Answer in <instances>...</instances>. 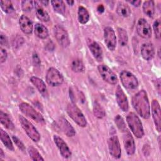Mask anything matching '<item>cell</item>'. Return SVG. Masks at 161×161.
<instances>
[{
	"instance_id": "5b68a950",
	"label": "cell",
	"mask_w": 161,
	"mask_h": 161,
	"mask_svg": "<svg viewBox=\"0 0 161 161\" xmlns=\"http://www.w3.org/2000/svg\"><path fill=\"white\" fill-rule=\"evenodd\" d=\"M19 109L23 114L38 123H45V119L42 115L36 111L31 106L26 103L19 104Z\"/></svg>"
},
{
	"instance_id": "cb8c5ba5",
	"label": "cell",
	"mask_w": 161,
	"mask_h": 161,
	"mask_svg": "<svg viewBox=\"0 0 161 161\" xmlns=\"http://www.w3.org/2000/svg\"><path fill=\"white\" fill-rule=\"evenodd\" d=\"M0 121L1 124L3 125L7 129L11 130L14 129V125L11 121L9 116L3 111H0Z\"/></svg>"
},
{
	"instance_id": "5bb4252c",
	"label": "cell",
	"mask_w": 161,
	"mask_h": 161,
	"mask_svg": "<svg viewBox=\"0 0 161 161\" xmlns=\"http://www.w3.org/2000/svg\"><path fill=\"white\" fill-rule=\"evenodd\" d=\"M117 103L123 111H127L129 108L127 97L119 86H118L115 92Z\"/></svg>"
},
{
	"instance_id": "e575fe53",
	"label": "cell",
	"mask_w": 161,
	"mask_h": 161,
	"mask_svg": "<svg viewBox=\"0 0 161 161\" xmlns=\"http://www.w3.org/2000/svg\"><path fill=\"white\" fill-rule=\"evenodd\" d=\"M114 121H115V123H116L117 127L121 132L123 133L125 131H126L127 130L126 127V124L124 121V119L120 115H117L115 117Z\"/></svg>"
},
{
	"instance_id": "ffe728a7",
	"label": "cell",
	"mask_w": 161,
	"mask_h": 161,
	"mask_svg": "<svg viewBox=\"0 0 161 161\" xmlns=\"http://www.w3.org/2000/svg\"><path fill=\"white\" fill-rule=\"evenodd\" d=\"M141 54L142 57L146 60L152 59L155 55V50L153 45L150 43H143L141 47Z\"/></svg>"
},
{
	"instance_id": "d4e9b609",
	"label": "cell",
	"mask_w": 161,
	"mask_h": 161,
	"mask_svg": "<svg viewBox=\"0 0 161 161\" xmlns=\"http://www.w3.org/2000/svg\"><path fill=\"white\" fill-rule=\"evenodd\" d=\"M143 13L150 18H152L155 13V6L153 1H146L143 4Z\"/></svg>"
},
{
	"instance_id": "603a6c76",
	"label": "cell",
	"mask_w": 161,
	"mask_h": 161,
	"mask_svg": "<svg viewBox=\"0 0 161 161\" xmlns=\"http://www.w3.org/2000/svg\"><path fill=\"white\" fill-rule=\"evenodd\" d=\"M35 34L36 36L40 38L45 39L48 35V32L47 28L40 23H37L35 26Z\"/></svg>"
},
{
	"instance_id": "d6986e66",
	"label": "cell",
	"mask_w": 161,
	"mask_h": 161,
	"mask_svg": "<svg viewBox=\"0 0 161 161\" xmlns=\"http://www.w3.org/2000/svg\"><path fill=\"white\" fill-rule=\"evenodd\" d=\"M19 24L21 31L25 34H30L33 31V23L26 16L22 15L19 20Z\"/></svg>"
},
{
	"instance_id": "4dcf8cb0",
	"label": "cell",
	"mask_w": 161,
	"mask_h": 161,
	"mask_svg": "<svg viewBox=\"0 0 161 161\" xmlns=\"http://www.w3.org/2000/svg\"><path fill=\"white\" fill-rule=\"evenodd\" d=\"M93 112L94 114L97 118H103L105 116V111L103 108L97 103L95 102L93 106Z\"/></svg>"
},
{
	"instance_id": "2e32d148",
	"label": "cell",
	"mask_w": 161,
	"mask_h": 161,
	"mask_svg": "<svg viewBox=\"0 0 161 161\" xmlns=\"http://www.w3.org/2000/svg\"><path fill=\"white\" fill-rule=\"evenodd\" d=\"M152 113L156 129L158 132H160L161 130L160 107L158 102L155 99L153 100L152 102Z\"/></svg>"
},
{
	"instance_id": "83f0119b",
	"label": "cell",
	"mask_w": 161,
	"mask_h": 161,
	"mask_svg": "<svg viewBox=\"0 0 161 161\" xmlns=\"http://www.w3.org/2000/svg\"><path fill=\"white\" fill-rule=\"evenodd\" d=\"M89 19V14L87 10L83 6H79L78 9V20L82 24L86 23Z\"/></svg>"
},
{
	"instance_id": "f35d334b",
	"label": "cell",
	"mask_w": 161,
	"mask_h": 161,
	"mask_svg": "<svg viewBox=\"0 0 161 161\" xmlns=\"http://www.w3.org/2000/svg\"><path fill=\"white\" fill-rule=\"evenodd\" d=\"M7 57H8L7 52L6 51L5 49L1 47L0 48V60H1V63L4 62L6 61V58H7Z\"/></svg>"
},
{
	"instance_id": "7a4b0ae2",
	"label": "cell",
	"mask_w": 161,
	"mask_h": 161,
	"mask_svg": "<svg viewBox=\"0 0 161 161\" xmlns=\"http://www.w3.org/2000/svg\"><path fill=\"white\" fill-rule=\"evenodd\" d=\"M127 123L131 131L137 138H140L144 135L142 123L138 116L134 113H130L126 117Z\"/></svg>"
},
{
	"instance_id": "ac0fdd59",
	"label": "cell",
	"mask_w": 161,
	"mask_h": 161,
	"mask_svg": "<svg viewBox=\"0 0 161 161\" xmlns=\"http://www.w3.org/2000/svg\"><path fill=\"white\" fill-rule=\"evenodd\" d=\"M87 44H88L89 48L90 51L91 52L94 57L98 62L102 61L103 51H102V49H101V47L99 46V45L97 42H96L92 40H90V39H89L87 40Z\"/></svg>"
},
{
	"instance_id": "f546056e",
	"label": "cell",
	"mask_w": 161,
	"mask_h": 161,
	"mask_svg": "<svg viewBox=\"0 0 161 161\" xmlns=\"http://www.w3.org/2000/svg\"><path fill=\"white\" fill-rule=\"evenodd\" d=\"M118 38H119V43L122 47L126 46L128 43V37L127 35V32L125 30L119 28H118Z\"/></svg>"
},
{
	"instance_id": "3957f363",
	"label": "cell",
	"mask_w": 161,
	"mask_h": 161,
	"mask_svg": "<svg viewBox=\"0 0 161 161\" xmlns=\"http://www.w3.org/2000/svg\"><path fill=\"white\" fill-rule=\"evenodd\" d=\"M66 110L69 116L79 126L81 127H85L86 126L87 121L85 116L80 109L74 103H69L67 106Z\"/></svg>"
},
{
	"instance_id": "ee69618b",
	"label": "cell",
	"mask_w": 161,
	"mask_h": 161,
	"mask_svg": "<svg viewBox=\"0 0 161 161\" xmlns=\"http://www.w3.org/2000/svg\"><path fill=\"white\" fill-rule=\"evenodd\" d=\"M74 1H67V3H68L69 5H72L74 4Z\"/></svg>"
},
{
	"instance_id": "9c48e42d",
	"label": "cell",
	"mask_w": 161,
	"mask_h": 161,
	"mask_svg": "<svg viewBox=\"0 0 161 161\" xmlns=\"http://www.w3.org/2000/svg\"><path fill=\"white\" fill-rule=\"evenodd\" d=\"M55 126L67 136L71 137L75 135V131L70 123L64 118L60 117L55 121Z\"/></svg>"
},
{
	"instance_id": "8fae6325",
	"label": "cell",
	"mask_w": 161,
	"mask_h": 161,
	"mask_svg": "<svg viewBox=\"0 0 161 161\" xmlns=\"http://www.w3.org/2000/svg\"><path fill=\"white\" fill-rule=\"evenodd\" d=\"M108 148L110 155L114 158H119L121 155L120 144L118 136L113 135L108 140Z\"/></svg>"
},
{
	"instance_id": "7bdbcfd3",
	"label": "cell",
	"mask_w": 161,
	"mask_h": 161,
	"mask_svg": "<svg viewBox=\"0 0 161 161\" xmlns=\"http://www.w3.org/2000/svg\"><path fill=\"white\" fill-rule=\"evenodd\" d=\"M4 156V154L3 153V151L2 149H0V157H1V159H2V158H3Z\"/></svg>"
},
{
	"instance_id": "ba28073f",
	"label": "cell",
	"mask_w": 161,
	"mask_h": 161,
	"mask_svg": "<svg viewBox=\"0 0 161 161\" xmlns=\"http://www.w3.org/2000/svg\"><path fill=\"white\" fill-rule=\"evenodd\" d=\"M97 69L101 76L106 82L113 85H114L118 82L117 76L109 67L101 64L98 65Z\"/></svg>"
},
{
	"instance_id": "8d00e7d4",
	"label": "cell",
	"mask_w": 161,
	"mask_h": 161,
	"mask_svg": "<svg viewBox=\"0 0 161 161\" xmlns=\"http://www.w3.org/2000/svg\"><path fill=\"white\" fill-rule=\"evenodd\" d=\"M34 6V1H23L21 2V7L23 11H31Z\"/></svg>"
},
{
	"instance_id": "60d3db41",
	"label": "cell",
	"mask_w": 161,
	"mask_h": 161,
	"mask_svg": "<svg viewBox=\"0 0 161 161\" xmlns=\"http://www.w3.org/2000/svg\"><path fill=\"white\" fill-rule=\"evenodd\" d=\"M142 1H130V3L132 5H133L134 6H136V7H138L140 6V4H141Z\"/></svg>"
},
{
	"instance_id": "44dd1931",
	"label": "cell",
	"mask_w": 161,
	"mask_h": 161,
	"mask_svg": "<svg viewBox=\"0 0 161 161\" xmlns=\"http://www.w3.org/2000/svg\"><path fill=\"white\" fill-rule=\"evenodd\" d=\"M30 81L31 83L37 88L38 91L43 97H47L48 92L47 89V87L45 86V82L40 78L35 76H32L30 78Z\"/></svg>"
},
{
	"instance_id": "484cf974",
	"label": "cell",
	"mask_w": 161,
	"mask_h": 161,
	"mask_svg": "<svg viewBox=\"0 0 161 161\" xmlns=\"http://www.w3.org/2000/svg\"><path fill=\"white\" fill-rule=\"evenodd\" d=\"M0 137H1V142L7 148H8L10 150H14L13 145L12 143V142L10 139L9 136L3 129L0 130Z\"/></svg>"
},
{
	"instance_id": "74e56055",
	"label": "cell",
	"mask_w": 161,
	"mask_h": 161,
	"mask_svg": "<svg viewBox=\"0 0 161 161\" xmlns=\"http://www.w3.org/2000/svg\"><path fill=\"white\" fill-rule=\"evenodd\" d=\"M12 138H13V140L14 141V143L16 144V145L21 151L25 152V147L24 144L21 142V141L19 138H18L16 136H13Z\"/></svg>"
},
{
	"instance_id": "f1b7e54d",
	"label": "cell",
	"mask_w": 161,
	"mask_h": 161,
	"mask_svg": "<svg viewBox=\"0 0 161 161\" xmlns=\"http://www.w3.org/2000/svg\"><path fill=\"white\" fill-rule=\"evenodd\" d=\"M54 11L59 14H64L65 11V5L61 0H54L51 1Z\"/></svg>"
},
{
	"instance_id": "836d02e7",
	"label": "cell",
	"mask_w": 161,
	"mask_h": 161,
	"mask_svg": "<svg viewBox=\"0 0 161 161\" xmlns=\"http://www.w3.org/2000/svg\"><path fill=\"white\" fill-rule=\"evenodd\" d=\"M72 70L75 72H80L84 70V66L82 62L79 59L74 60L71 64Z\"/></svg>"
},
{
	"instance_id": "d6a6232c",
	"label": "cell",
	"mask_w": 161,
	"mask_h": 161,
	"mask_svg": "<svg viewBox=\"0 0 161 161\" xmlns=\"http://www.w3.org/2000/svg\"><path fill=\"white\" fill-rule=\"evenodd\" d=\"M1 8L3 11L6 13H11L14 11L13 6L10 1H1Z\"/></svg>"
},
{
	"instance_id": "52a82bcc",
	"label": "cell",
	"mask_w": 161,
	"mask_h": 161,
	"mask_svg": "<svg viewBox=\"0 0 161 161\" xmlns=\"http://www.w3.org/2000/svg\"><path fill=\"white\" fill-rule=\"evenodd\" d=\"M47 82L52 86H58L64 82V77L60 72L54 67L48 69L46 75Z\"/></svg>"
},
{
	"instance_id": "d590c367",
	"label": "cell",
	"mask_w": 161,
	"mask_h": 161,
	"mask_svg": "<svg viewBox=\"0 0 161 161\" xmlns=\"http://www.w3.org/2000/svg\"><path fill=\"white\" fill-rule=\"evenodd\" d=\"M153 31L155 35V38L160 39V19H157L153 25Z\"/></svg>"
},
{
	"instance_id": "e0dca14e",
	"label": "cell",
	"mask_w": 161,
	"mask_h": 161,
	"mask_svg": "<svg viewBox=\"0 0 161 161\" xmlns=\"http://www.w3.org/2000/svg\"><path fill=\"white\" fill-rule=\"evenodd\" d=\"M53 140L57 147H58L61 155L65 158H69L71 156L72 153L67 143L64 141V140L57 135H54Z\"/></svg>"
},
{
	"instance_id": "9a60e30c",
	"label": "cell",
	"mask_w": 161,
	"mask_h": 161,
	"mask_svg": "<svg viewBox=\"0 0 161 161\" xmlns=\"http://www.w3.org/2000/svg\"><path fill=\"white\" fill-rule=\"evenodd\" d=\"M123 135V143L125 149L129 155H132L135 152V144L134 139L128 130L125 131Z\"/></svg>"
},
{
	"instance_id": "7c38bea8",
	"label": "cell",
	"mask_w": 161,
	"mask_h": 161,
	"mask_svg": "<svg viewBox=\"0 0 161 161\" xmlns=\"http://www.w3.org/2000/svg\"><path fill=\"white\" fill-rule=\"evenodd\" d=\"M138 34L143 38H149L152 36V30L148 23L143 18L138 19L136 25Z\"/></svg>"
},
{
	"instance_id": "7402d4cb",
	"label": "cell",
	"mask_w": 161,
	"mask_h": 161,
	"mask_svg": "<svg viewBox=\"0 0 161 161\" xmlns=\"http://www.w3.org/2000/svg\"><path fill=\"white\" fill-rule=\"evenodd\" d=\"M34 5L35 6L36 14L37 18L44 22H47L50 20V16L48 13L42 7L38 1H34Z\"/></svg>"
},
{
	"instance_id": "f6af8a7d",
	"label": "cell",
	"mask_w": 161,
	"mask_h": 161,
	"mask_svg": "<svg viewBox=\"0 0 161 161\" xmlns=\"http://www.w3.org/2000/svg\"><path fill=\"white\" fill-rule=\"evenodd\" d=\"M40 3H43L44 5H47L48 3V1H40Z\"/></svg>"
},
{
	"instance_id": "ab89813d",
	"label": "cell",
	"mask_w": 161,
	"mask_h": 161,
	"mask_svg": "<svg viewBox=\"0 0 161 161\" xmlns=\"http://www.w3.org/2000/svg\"><path fill=\"white\" fill-rule=\"evenodd\" d=\"M0 43L1 45L3 46H7L8 45V39L6 38V36L3 35V33H1V36H0Z\"/></svg>"
},
{
	"instance_id": "30bf717a",
	"label": "cell",
	"mask_w": 161,
	"mask_h": 161,
	"mask_svg": "<svg viewBox=\"0 0 161 161\" xmlns=\"http://www.w3.org/2000/svg\"><path fill=\"white\" fill-rule=\"evenodd\" d=\"M54 34L58 43L64 48L70 44V40L67 31L61 26L57 25L54 26Z\"/></svg>"
},
{
	"instance_id": "4fadbf2b",
	"label": "cell",
	"mask_w": 161,
	"mask_h": 161,
	"mask_svg": "<svg viewBox=\"0 0 161 161\" xmlns=\"http://www.w3.org/2000/svg\"><path fill=\"white\" fill-rule=\"evenodd\" d=\"M104 42L109 50L113 51L116 46V37L114 31L109 26L106 27L104 30Z\"/></svg>"
},
{
	"instance_id": "277c9868",
	"label": "cell",
	"mask_w": 161,
	"mask_h": 161,
	"mask_svg": "<svg viewBox=\"0 0 161 161\" xmlns=\"http://www.w3.org/2000/svg\"><path fill=\"white\" fill-rule=\"evenodd\" d=\"M19 121L28 137L35 142H38L40 139V135L31 123L21 115L19 116Z\"/></svg>"
},
{
	"instance_id": "4316f807",
	"label": "cell",
	"mask_w": 161,
	"mask_h": 161,
	"mask_svg": "<svg viewBox=\"0 0 161 161\" xmlns=\"http://www.w3.org/2000/svg\"><path fill=\"white\" fill-rule=\"evenodd\" d=\"M117 13L123 17H128L131 14V10L130 7L123 3H119L116 8Z\"/></svg>"
},
{
	"instance_id": "b9f144b4",
	"label": "cell",
	"mask_w": 161,
	"mask_h": 161,
	"mask_svg": "<svg viewBox=\"0 0 161 161\" xmlns=\"http://www.w3.org/2000/svg\"><path fill=\"white\" fill-rule=\"evenodd\" d=\"M97 11L99 12V13H103L104 10V6H103V4H99L98 6H97Z\"/></svg>"
},
{
	"instance_id": "1f68e13d",
	"label": "cell",
	"mask_w": 161,
	"mask_h": 161,
	"mask_svg": "<svg viewBox=\"0 0 161 161\" xmlns=\"http://www.w3.org/2000/svg\"><path fill=\"white\" fill-rule=\"evenodd\" d=\"M28 152L30 157L33 160H43V158L42 157L38 151L33 147H29L28 148Z\"/></svg>"
},
{
	"instance_id": "6da1fadb",
	"label": "cell",
	"mask_w": 161,
	"mask_h": 161,
	"mask_svg": "<svg viewBox=\"0 0 161 161\" xmlns=\"http://www.w3.org/2000/svg\"><path fill=\"white\" fill-rule=\"evenodd\" d=\"M132 105L138 114L144 119H148L150 116V107L147 92L141 90L132 98Z\"/></svg>"
},
{
	"instance_id": "8992f818",
	"label": "cell",
	"mask_w": 161,
	"mask_h": 161,
	"mask_svg": "<svg viewBox=\"0 0 161 161\" xmlns=\"http://www.w3.org/2000/svg\"><path fill=\"white\" fill-rule=\"evenodd\" d=\"M123 86L127 89L133 90L138 86V82L136 77L128 70H123L119 75Z\"/></svg>"
}]
</instances>
